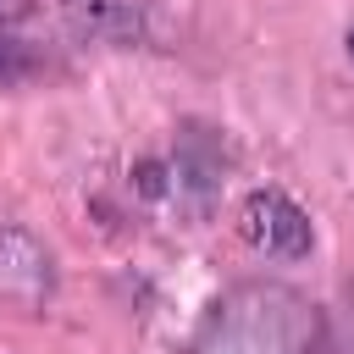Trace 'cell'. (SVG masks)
Wrapping results in <instances>:
<instances>
[{
	"label": "cell",
	"mask_w": 354,
	"mask_h": 354,
	"mask_svg": "<svg viewBox=\"0 0 354 354\" xmlns=\"http://www.w3.org/2000/svg\"><path fill=\"white\" fill-rule=\"evenodd\" d=\"M194 354H315V304L282 282H243L216 299Z\"/></svg>",
	"instance_id": "6da1fadb"
},
{
	"label": "cell",
	"mask_w": 354,
	"mask_h": 354,
	"mask_svg": "<svg viewBox=\"0 0 354 354\" xmlns=\"http://www.w3.org/2000/svg\"><path fill=\"white\" fill-rule=\"evenodd\" d=\"M238 232H243L260 254H271V260H304L310 243H315L310 216H304L288 194H277V188H254V194L238 205Z\"/></svg>",
	"instance_id": "7a4b0ae2"
},
{
	"label": "cell",
	"mask_w": 354,
	"mask_h": 354,
	"mask_svg": "<svg viewBox=\"0 0 354 354\" xmlns=\"http://www.w3.org/2000/svg\"><path fill=\"white\" fill-rule=\"evenodd\" d=\"M0 299H11L22 310L50 299V254L22 227H0Z\"/></svg>",
	"instance_id": "3957f363"
},
{
	"label": "cell",
	"mask_w": 354,
	"mask_h": 354,
	"mask_svg": "<svg viewBox=\"0 0 354 354\" xmlns=\"http://www.w3.org/2000/svg\"><path fill=\"white\" fill-rule=\"evenodd\" d=\"M66 22L83 39H133L138 33V0H66Z\"/></svg>",
	"instance_id": "277c9868"
},
{
	"label": "cell",
	"mask_w": 354,
	"mask_h": 354,
	"mask_svg": "<svg viewBox=\"0 0 354 354\" xmlns=\"http://www.w3.org/2000/svg\"><path fill=\"white\" fill-rule=\"evenodd\" d=\"M28 72V55L17 50V44H0V83H11V77H22Z\"/></svg>",
	"instance_id": "5b68a950"
},
{
	"label": "cell",
	"mask_w": 354,
	"mask_h": 354,
	"mask_svg": "<svg viewBox=\"0 0 354 354\" xmlns=\"http://www.w3.org/2000/svg\"><path fill=\"white\" fill-rule=\"evenodd\" d=\"M348 55H354V33H348Z\"/></svg>",
	"instance_id": "8992f818"
},
{
	"label": "cell",
	"mask_w": 354,
	"mask_h": 354,
	"mask_svg": "<svg viewBox=\"0 0 354 354\" xmlns=\"http://www.w3.org/2000/svg\"><path fill=\"white\" fill-rule=\"evenodd\" d=\"M337 354H354V348H337Z\"/></svg>",
	"instance_id": "52a82bcc"
}]
</instances>
